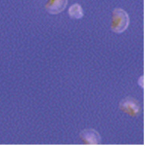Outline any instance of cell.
Masks as SVG:
<instances>
[{
    "label": "cell",
    "instance_id": "cell-1",
    "mask_svg": "<svg viewBox=\"0 0 150 153\" xmlns=\"http://www.w3.org/2000/svg\"><path fill=\"white\" fill-rule=\"evenodd\" d=\"M130 18L127 13L122 8L114 9L111 15V29L116 33H121L128 27Z\"/></svg>",
    "mask_w": 150,
    "mask_h": 153
},
{
    "label": "cell",
    "instance_id": "cell-2",
    "mask_svg": "<svg viewBox=\"0 0 150 153\" xmlns=\"http://www.w3.org/2000/svg\"><path fill=\"white\" fill-rule=\"evenodd\" d=\"M119 107L122 111L131 117L137 116L141 110L138 102L131 97H127L123 99L120 102Z\"/></svg>",
    "mask_w": 150,
    "mask_h": 153
},
{
    "label": "cell",
    "instance_id": "cell-3",
    "mask_svg": "<svg viewBox=\"0 0 150 153\" xmlns=\"http://www.w3.org/2000/svg\"><path fill=\"white\" fill-rule=\"evenodd\" d=\"M80 138L85 144L97 145L100 144L101 137L99 133L93 129H85L80 133Z\"/></svg>",
    "mask_w": 150,
    "mask_h": 153
},
{
    "label": "cell",
    "instance_id": "cell-4",
    "mask_svg": "<svg viewBox=\"0 0 150 153\" xmlns=\"http://www.w3.org/2000/svg\"><path fill=\"white\" fill-rule=\"evenodd\" d=\"M68 0H48L45 5L46 11L53 15L59 14L66 8Z\"/></svg>",
    "mask_w": 150,
    "mask_h": 153
},
{
    "label": "cell",
    "instance_id": "cell-5",
    "mask_svg": "<svg viewBox=\"0 0 150 153\" xmlns=\"http://www.w3.org/2000/svg\"><path fill=\"white\" fill-rule=\"evenodd\" d=\"M68 14L73 19H80L83 16V10L80 5L77 3L72 5L68 9Z\"/></svg>",
    "mask_w": 150,
    "mask_h": 153
}]
</instances>
